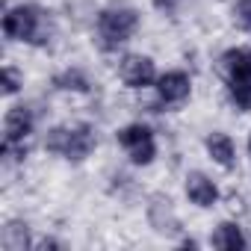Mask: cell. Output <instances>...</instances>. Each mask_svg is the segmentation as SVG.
<instances>
[{"instance_id": "obj_1", "label": "cell", "mask_w": 251, "mask_h": 251, "mask_svg": "<svg viewBox=\"0 0 251 251\" xmlns=\"http://www.w3.org/2000/svg\"><path fill=\"white\" fill-rule=\"evenodd\" d=\"M3 33H6V39L45 45L48 42V18L39 6H15L3 18Z\"/></svg>"}, {"instance_id": "obj_2", "label": "cell", "mask_w": 251, "mask_h": 251, "mask_svg": "<svg viewBox=\"0 0 251 251\" xmlns=\"http://www.w3.org/2000/svg\"><path fill=\"white\" fill-rule=\"evenodd\" d=\"M45 148L50 154H62L74 163L86 160L95 148V133L89 124H80V127H53L45 139Z\"/></svg>"}, {"instance_id": "obj_3", "label": "cell", "mask_w": 251, "mask_h": 251, "mask_svg": "<svg viewBox=\"0 0 251 251\" xmlns=\"http://www.w3.org/2000/svg\"><path fill=\"white\" fill-rule=\"evenodd\" d=\"M222 62H225V77H227L236 106L251 112V50L248 48L227 50Z\"/></svg>"}, {"instance_id": "obj_4", "label": "cell", "mask_w": 251, "mask_h": 251, "mask_svg": "<svg viewBox=\"0 0 251 251\" xmlns=\"http://www.w3.org/2000/svg\"><path fill=\"white\" fill-rule=\"evenodd\" d=\"M139 24V15L133 9H103L98 18V36H100V48L103 50H115L118 45H124Z\"/></svg>"}, {"instance_id": "obj_5", "label": "cell", "mask_w": 251, "mask_h": 251, "mask_svg": "<svg viewBox=\"0 0 251 251\" xmlns=\"http://www.w3.org/2000/svg\"><path fill=\"white\" fill-rule=\"evenodd\" d=\"M33 133V112L27 106H15L3 121V154L21 160L27 154V139Z\"/></svg>"}, {"instance_id": "obj_6", "label": "cell", "mask_w": 251, "mask_h": 251, "mask_svg": "<svg viewBox=\"0 0 251 251\" xmlns=\"http://www.w3.org/2000/svg\"><path fill=\"white\" fill-rule=\"evenodd\" d=\"M118 142H121V148H127V154H130V160L136 163V166H148L151 160H154V133L145 127V124H130V127H124L121 133H118Z\"/></svg>"}, {"instance_id": "obj_7", "label": "cell", "mask_w": 251, "mask_h": 251, "mask_svg": "<svg viewBox=\"0 0 251 251\" xmlns=\"http://www.w3.org/2000/svg\"><path fill=\"white\" fill-rule=\"evenodd\" d=\"M157 77L154 71V62L148 56H127L121 62V80L127 83L130 89H142V86H151Z\"/></svg>"}, {"instance_id": "obj_8", "label": "cell", "mask_w": 251, "mask_h": 251, "mask_svg": "<svg viewBox=\"0 0 251 251\" xmlns=\"http://www.w3.org/2000/svg\"><path fill=\"white\" fill-rule=\"evenodd\" d=\"M148 222H151V227L160 230V233H175V230L180 227V222H177V216H175V210H172V201L163 198V195H154V198H151Z\"/></svg>"}, {"instance_id": "obj_9", "label": "cell", "mask_w": 251, "mask_h": 251, "mask_svg": "<svg viewBox=\"0 0 251 251\" xmlns=\"http://www.w3.org/2000/svg\"><path fill=\"white\" fill-rule=\"evenodd\" d=\"M157 92L166 103H180L189 98V77L183 71H169L157 80Z\"/></svg>"}, {"instance_id": "obj_10", "label": "cell", "mask_w": 251, "mask_h": 251, "mask_svg": "<svg viewBox=\"0 0 251 251\" xmlns=\"http://www.w3.org/2000/svg\"><path fill=\"white\" fill-rule=\"evenodd\" d=\"M186 195H189V201L198 204V207H213V204L219 201L216 183H213L210 177H204L201 172H192V175L186 177Z\"/></svg>"}, {"instance_id": "obj_11", "label": "cell", "mask_w": 251, "mask_h": 251, "mask_svg": "<svg viewBox=\"0 0 251 251\" xmlns=\"http://www.w3.org/2000/svg\"><path fill=\"white\" fill-rule=\"evenodd\" d=\"M216 248H227V251H236V248H242L245 245V236H242V230L233 225V222H222L219 227H216V233H213V239H210Z\"/></svg>"}, {"instance_id": "obj_12", "label": "cell", "mask_w": 251, "mask_h": 251, "mask_svg": "<svg viewBox=\"0 0 251 251\" xmlns=\"http://www.w3.org/2000/svg\"><path fill=\"white\" fill-rule=\"evenodd\" d=\"M207 151H210V157H213L219 166H225V169L233 166V142H230L225 133H213V136H207Z\"/></svg>"}, {"instance_id": "obj_13", "label": "cell", "mask_w": 251, "mask_h": 251, "mask_svg": "<svg viewBox=\"0 0 251 251\" xmlns=\"http://www.w3.org/2000/svg\"><path fill=\"white\" fill-rule=\"evenodd\" d=\"M0 245H3L6 251H24L27 248V225L9 222L3 227V233H0Z\"/></svg>"}, {"instance_id": "obj_14", "label": "cell", "mask_w": 251, "mask_h": 251, "mask_svg": "<svg viewBox=\"0 0 251 251\" xmlns=\"http://www.w3.org/2000/svg\"><path fill=\"white\" fill-rule=\"evenodd\" d=\"M53 86H56V89H74V92H86V89H89V80H86L80 71H65V74H59V77L53 80Z\"/></svg>"}, {"instance_id": "obj_15", "label": "cell", "mask_w": 251, "mask_h": 251, "mask_svg": "<svg viewBox=\"0 0 251 251\" xmlns=\"http://www.w3.org/2000/svg\"><path fill=\"white\" fill-rule=\"evenodd\" d=\"M233 15H236V24L245 33H251V0H239L236 9H233Z\"/></svg>"}, {"instance_id": "obj_16", "label": "cell", "mask_w": 251, "mask_h": 251, "mask_svg": "<svg viewBox=\"0 0 251 251\" xmlns=\"http://www.w3.org/2000/svg\"><path fill=\"white\" fill-rule=\"evenodd\" d=\"M21 86V77L15 68H3V95H15Z\"/></svg>"}, {"instance_id": "obj_17", "label": "cell", "mask_w": 251, "mask_h": 251, "mask_svg": "<svg viewBox=\"0 0 251 251\" xmlns=\"http://www.w3.org/2000/svg\"><path fill=\"white\" fill-rule=\"evenodd\" d=\"M36 248H59V242H53V239H42V242H36Z\"/></svg>"}, {"instance_id": "obj_18", "label": "cell", "mask_w": 251, "mask_h": 251, "mask_svg": "<svg viewBox=\"0 0 251 251\" xmlns=\"http://www.w3.org/2000/svg\"><path fill=\"white\" fill-rule=\"evenodd\" d=\"M154 3H157L160 9H172V0H154Z\"/></svg>"}, {"instance_id": "obj_19", "label": "cell", "mask_w": 251, "mask_h": 251, "mask_svg": "<svg viewBox=\"0 0 251 251\" xmlns=\"http://www.w3.org/2000/svg\"><path fill=\"white\" fill-rule=\"evenodd\" d=\"M248 148H251V139H248Z\"/></svg>"}]
</instances>
